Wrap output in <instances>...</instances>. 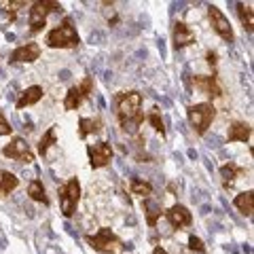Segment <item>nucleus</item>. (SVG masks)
<instances>
[{
	"label": "nucleus",
	"instance_id": "f257e3e1",
	"mask_svg": "<svg viewBox=\"0 0 254 254\" xmlns=\"http://www.w3.org/2000/svg\"><path fill=\"white\" fill-rule=\"evenodd\" d=\"M140 106H142V95L138 91H127L117 98V115L125 131L133 133L140 127V123L144 121Z\"/></svg>",
	"mask_w": 254,
	"mask_h": 254
},
{
	"label": "nucleus",
	"instance_id": "f03ea898",
	"mask_svg": "<svg viewBox=\"0 0 254 254\" xmlns=\"http://www.w3.org/2000/svg\"><path fill=\"white\" fill-rule=\"evenodd\" d=\"M78 43H81V38H78L70 19H64L62 26L47 34V45L53 47V49H74V47H78Z\"/></svg>",
	"mask_w": 254,
	"mask_h": 254
},
{
	"label": "nucleus",
	"instance_id": "7ed1b4c3",
	"mask_svg": "<svg viewBox=\"0 0 254 254\" xmlns=\"http://www.w3.org/2000/svg\"><path fill=\"white\" fill-rule=\"evenodd\" d=\"M214 117H216V108L212 104H208V102H201V104H195V106L189 108V121L195 127V131L199 133V136H203V133L208 131Z\"/></svg>",
	"mask_w": 254,
	"mask_h": 254
},
{
	"label": "nucleus",
	"instance_id": "20e7f679",
	"mask_svg": "<svg viewBox=\"0 0 254 254\" xmlns=\"http://www.w3.org/2000/svg\"><path fill=\"white\" fill-rule=\"evenodd\" d=\"M78 199H81V185L76 178H70L66 185L60 187V205H62V214L66 218H70L76 212Z\"/></svg>",
	"mask_w": 254,
	"mask_h": 254
},
{
	"label": "nucleus",
	"instance_id": "39448f33",
	"mask_svg": "<svg viewBox=\"0 0 254 254\" xmlns=\"http://www.w3.org/2000/svg\"><path fill=\"white\" fill-rule=\"evenodd\" d=\"M87 242L93 250H98L102 254H115L121 250V240L110 231V229H100L95 235H89L87 237Z\"/></svg>",
	"mask_w": 254,
	"mask_h": 254
},
{
	"label": "nucleus",
	"instance_id": "423d86ee",
	"mask_svg": "<svg viewBox=\"0 0 254 254\" xmlns=\"http://www.w3.org/2000/svg\"><path fill=\"white\" fill-rule=\"evenodd\" d=\"M62 6L58 2H51V0H38V2L32 4L30 9V30L34 32H41L47 23V15L53 13V11H60Z\"/></svg>",
	"mask_w": 254,
	"mask_h": 254
},
{
	"label": "nucleus",
	"instance_id": "0eeeda50",
	"mask_svg": "<svg viewBox=\"0 0 254 254\" xmlns=\"http://www.w3.org/2000/svg\"><path fill=\"white\" fill-rule=\"evenodd\" d=\"M91 89H93V78H91V76L83 78L81 85L72 87V89L66 93V100H64V106H66V110H76L78 106L83 104L85 98H89Z\"/></svg>",
	"mask_w": 254,
	"mask_h": 254
},
{
	"label": "nucleus",
	"instance_id": "6e6552de",
	"mask_svg": "<svg viewBox=\"0 0 254 254\" xmlns=\"http://www.w3.org/2000/svg\"><path fill=\"white\" fill-rule=\"evenodd\" d=\"M208 15H210V21H212V26L214 30L218 32V36L222 38V41H227V43H233L235 41V34H233V28H231V23H229V19L222 15V11L218 9V6H208Z\"/></svg>",
	"mask_w": 254,
	"mask_h": 254
},
{
	"label": "nucleus",
	"instance_id": "1a4fd4ad",
	"mask_svg": "<svg viewBox=\"0 0 254 254\" xmlns=\"http://www.w3.org/2000/svg\"><path fill=\"white\" fill-rule=\"evenodd\" d=\"M87 155H89V163L91 168H104L113 159V146L106 142H98V144H89L87 146Z\"/></svg>",
	"mask_w": 254,
	"mask_h": 254
},
{
	"label": "nucleus",
	"instance_id": "9d476101",
	"mask_svg": "<svg viewBox=\"0 0 254 254\" xmlns=\"http://www.w3.org/2000/svg\"><path fill=\"white\" fill-rule=\"evenodd\" d=\"M2 155L9 157V159H15V161H21V163L34 161V155H32V150L28 148L26 140H21V138H13L11 144H6L2 148Z\"/></svg>",
	"mask_w": 254,
	"mask_h": 254
},
{
	"label": "nucleus",
	"instance_id": "9b49d317",
	"mask_svg": "<svg viewBox=\"0 0 254 254\" xmlns=\"http://www.w3.org/2000/svg\"><path fill=\"white\" fill-rule=\"evenodd\" d=\"M38 55H41V47H38L36 43H26V45H21V47H17V49L13 51L11 60L13 62H23V64H32V62L38 60Z\"/></svg>",
	"mask_w": 254,
	"mask_h": 254
},
{
	"label": "nucleus",
	"instance_id": "f8f14e48",
	"mask_svg": "<svg viewBox=\"0 0 254 254\" xmlns=\"http://www.w3.org/2000/svg\"><path fill=\"white\" fill-rule=\"evenodd\" d=\"M190 43H195V32L187 23L176 21V26H174V47L182 49V47H189Z\"/></svg>",
	"mask_w": 254,
	"mask_h": 254
},
{
	"label": "nucleus",
	"instance_id": "ddd939ff",
	"mask_svg": "<svg viewBox=\"0 0 254 254\" xmlns=\"http://www.w3.org/2000/svg\"><path fill=\"white\" fill-rule=\"evenodd\" d=\"M165 214H168V220L172 222L174 227H178V229L190 225V212L185 208V205H172V208Z\"/></svg>",
	"mask_w": 254,
	"mask_h": 254
},
{
	"label": "nucleus",
	"instance_id": "4468645a",
	"mask_svg": "<svg viewBox=\"0 0 254 254\" xmlns=\"http://www.w3.org/2000/svg\"><path fill=\"white\" fill-rule=\"evenodd\" d=\"M252 136V127L248 123H233L229 127V142H248Z\"/></svg>",
	"mask_w": 254,
	"mask_h": 254
},
{
	"label": "nucleus",
	"instance_id": "2eb2a0df",
	"mask_svg": "<svg viewBox=\"0 0 254 254\" xmlns=\"http://www.w3.org/2000/svg\"><path fill=\"white\" fill-rule=\"evenodd\" d=\"M43 98V87H38V85H32L28 87L26 91H23L19 95V100H17V108H26V106H32V104H36L38 100Z\"/></svg>",
	"mask_w": 254,
	"mask_h": 254
},
{
	"label": "nucleus",
	"instance_id": "dca6fc26",
	"mask_svg": "<svg viewBox=\"0 0 254 254\" xmlns=\"http://www.w3.org/2000/svg\"><path fill=\"white\" fill-rule=\"evenodd\" d=\"M195 85L199 87L203 93H208L210 98H220V87L216 83V76H197Z\"/></svg>",
	"mask_w": 254,
	"mask_h": 254
},
{
	"label": "nucleus",
	"instance_id": "f3484780",
	"mask_svg": "<svg viewBox=\"0 0 254 254\" xmlns=\"http://www.w3.org/2000/svg\"><path fill=\"white\" fill-rule=\"evenodd\" d=\"M233 203H235V208L240 210L242 214H246V216H252V210H254V195H252V190H246V193L237 195Z\"/></svg>",
	"mask_w": 254,
	"mask_h": 254
},
{
	"label": "nucleus",
	"instance_id": "a211bd4d",
	"mask_svg": "<svg viewBox=\"0 0 254 254\" xmlns=\"http://www.w3.org/2000/svg\"><path fill=\"white\" fill-rule=\"evenodd\" d=\"M19 185V180L13 176L11 172H4V170H0V197L2 195H9L11 190H15Z\"/></svg>",
	"mask_w": 254,
	"mask_h": 254
},
{
	"label": "nucleus",
	"instance_id": "6ab92c4d",
	"mask_svg": "<svg viewBox=\"0 0 254 254\" xmlns=\"http://www.w3.org/2000/svg\"><path fill=\"white\" fill-rule=\"evenodd\" d=\"M100 127H102L100 119H81V121H78V136L87 138L89 133H98Z\"/></svg>",
	"mask_w": 254,
	"mask_h": 254
},
{
	"label": "nucleus",
	"instance_id": "aec40b11",
	"mask_svg": "<svg viewBox=\"0 0 254 254\" xmlns=\"http://www.w3.org/2000/svg\"><path fill=\"white\" fill-rule=\"evenodd\" d=\"M242 172H244V170H242V168H237L235 163L222 165V168H220V176H222V180H225V187H233L235 176H237V174H242Z\"/></svg>",
	"mask_w": 254,
	"mask_h": 254
},
{
	"label": "nucleus",
	"instance_id": "412c9836",
	"mask_svg": "<svg viewBox=\"0 0 254 254\" xmlns=\"http://www.w3.org/2000/svg\"><path fill=\"white\" fill-rule=\"evenodd\" d=\"M144 214H146V222L148 227H155L159 216H161V205L153 203L150 199H144Z\"/></svg>",
	"mask_w": 254,
	"mask_h": 254
},
{
	"label": "nucleus",
	"instance_id": "4be33fe9",
	"mask_svg": "<svg viewBox=\"0 0 254 254\" xmlns=\"http://www.w3.org/2000/svg\"><path fill=\"white\" fill-rule=\"evenodd\" d=\"M28 195H30L34 201L49 203V199H47V195H45V187H43V182H41V180H32V182H30V187H28Z\"/></svg>",
	"mask_w": 254,
	"mask_h": 254
},
{
	"label": "nucleus",
	"instance_id": "5701e85b",
	"mask_svg": "<svg viewBox=\"0 0 254 254\" xmlns=\"http://www.w3.org/2000/svg\"><path fill=\"white\" fill-rule=\"evenodd\" d=\"M55 140H58V138H55V129L51 127V129H47V131L43 133L41 142H38V153H41V155H47V153H49V148L55 144Z\"/></svg>",
	"mask_w": 254,
	"mask_h": 254
},
{
	"label": "nucleus",
	"instance_id": "b1692460",
	"mask_svg": "<svg viewBox=\"0 0 254 254\" xmlns=\"http://www.w3.org/2000/svg\"><path fill=\"white\" fill-rule=\"evenodd\" d=\"M237 13H240V19H242V23H244V28L248 30V32H252V26H254V19H252V6L248 4H240L237 6Z\"/></svg>",
	"mask_w": 254,
	"mask_h": 254
},
{
	"label": "nucleus",
	"instance_id": "393cba45",
	"mask_svg": "<svg viewBox=\"0 0 254 254\" xmlns=\"http://www.w3.org/2000/svg\"><path fill=\"white\" fill-rule=\"evenodd\" d=\"M131 193H133V195H142V197H148L150 193H153V187H150L148 182L140 180V178H133V180H131Z\"/></svg>",
	"mask_w": 254,
	"mask_h": 254
},
{
	"label": "nucleus",
	"instance_id": "a878e982",
	"mask_svg": "<svg viewBox=\"0 0 254 254\" xmlns=\"http://www.w3.org/2000/svg\"><path fill=\"white\" fill-rule=\"evenodd\" d=\"M148 123L155 127V131H159L163 136L165 133V129H163V121H161V117H159V113H157V108H153V113L148 115Z\"/></svg>",
	"mask_w": 254,
	"mask_h": 254
},
{
	"label": "nucleus",
	"instance_id": "bb28decb",
	"mask_svg": "<svg viewBox=\"0 0 254 254\" xmlns=\"http://www.w3.org/2000/svg\"><path fill=\"white\" fill-rule=\"evenodd\" d=\"M189 248H190V250H195V252H205L203 242L199 240V237H195V235H190V237H189Z\"/></svg>",
	"mask_w": 254,
	"mask_h": 254
},
{
	"label": "nucleus",
	"instance_id": "cd10ccee",
	"mask_svg": "<svg viewBox=\"0 0 254 254\" xmlns=\"http://www.w3.org/2000/svg\"><path fill=\"white\" fill-rule=\"evenodd\" d=\"M13 131V127L9 125V121L4 119V115L0 113V136H9V133Z\"/></svg>",
	"mask_w": 254,
	"mask_h": 254
},
{
	"label": "nucleus",
	"instance_id": "c85d7f7f",
	"mask_svg": "<svg viewBox=\"0 0 254 254\" xmlns=\"http://www.w3.org/2000/svg\"><path fill=\"white\" fill-rule=\"evenodd\" d=\"M208 62L214 66V64H216V55H214V53H208Z\"/></svg>",
	"mask_w": 254,
	"mask_h": 254
},
{
	"label": "nucleus",
	"instance_id": "c756f323",
	"mask_svg": "<svg viewBox=\"0 0 254 254\" xmlns=\"http://www.w3.org/2000/svg\"><path fill=\"white\" fill-rule=\"evenodd\" d=\"M153 254H168V252H165L163 248H155V252H153Z\"/></svg>",
	"mask_w": 254,
	"mask_h": 254
}]
</instances>
